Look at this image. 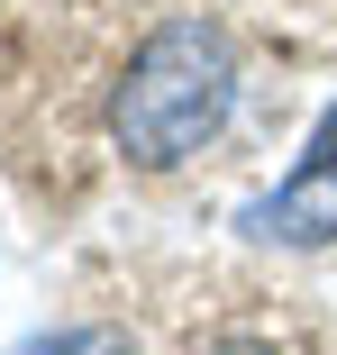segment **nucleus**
<instances>
[{"mask_svg": "<svg viewBox=\"0 0 337 355\" xmlns=\"http://www.w3.org/2000/svg\"><path fill=\"white\" fill-rule=\"evenodd\" d=\"M237 119V46L219 19H164L110 83V146L137 173H173L200 146H219Z\"/></svg>", "mask_w": 337, "mask_h": 355, "instance_id": "1", "label": "nucleus"}, {"mask_svg": "<svg viewBox=\"0 0 337 355\" xmlns=\"http://www.w3.org/2000/svg\"><path fill=\"white\" fill-rule=\"evenodd\" d=\"M237 228H246L255 246H337V101L319 110L301 164H292L274 191H264Z\"/></svg>", "mask_w": 337, "mask_h": 355, "instance_id": "2", "label": "nucleus"}, {"mask_svg": "<svg viewBox=\"0 0 337 355\" xmlns=\"http://www.w3.org/2000/svg\"><path fill=\"white\" fill-rule=\"evenodd\" d=\"M19 355H137V346H128V328H110V319H83V328H37Z\"/></svg>", "mask_w": 337, "mask_h": 355, "instance_id": "3", "label": "nucleus"}, {"mask_svg": "<svg viewBox=\"0 0 337 355\" xmlns=\"http://www.w3.org/2000/svg\"><path fill=\"white\" fill-rule=\"evenodd\" d=\"M191 355H274L264 337H210V346H191Z\"/></svg>", "mask_w": 337, "mask_h": 355, "instance_id": "4", "label": "nucleus"}]
</instances>
